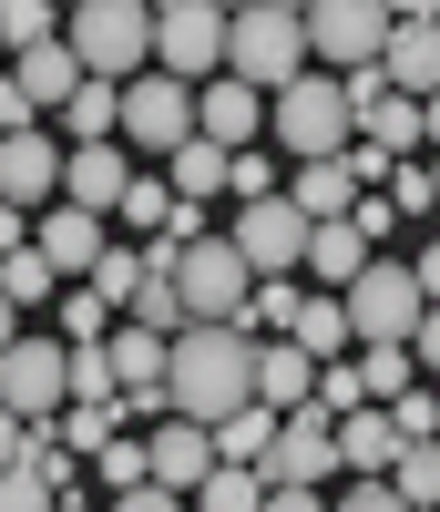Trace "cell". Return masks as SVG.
Segmentation results:
<instances>
[{
	"label": "cell",
	"mask_w": 440,
	"mask_h": 512,
	"mask_svg": "<svg viewBox=\"0 0 440 512\" xmlns=\"http://www.w3.org/2000/svg\"><path fill=\"white\" fill-rule=\"evenodd\" d=\"M256 400V338L246 328H174L164 338V410L215 431L226 410Z\"/></svg>",
	"instance_id": "cell-1"
},
{
	"label": "cell",
	"mask_w": 440,
	"mask_h": 512,
	"mask_svg": "<svg viewBox=\"0 0 440 512\" xmlns=\"http://www.w3.org/2000/svg\"><path fill=\"white\" fill-rule=\"evenodd\" d=\"M62 52H72L82 82H113L123 93L154 62V11L144 0H82V11H62Z\"/></svg>",
	"instance_id": "cell-2"
},
{
	"label": "cell",
	"mask_w": 440,
	"mask_h": 512,
	"mask_svg": "<svg viewBox=\"0 0 440 512\" xmlns=\"http://www.w3.org/2000/svg\"><path fill=\"white\" fill-rule=\"evenodd\" d=\"M297 72H307V41H297L287 0H246V11H226V82H246V93L267 103V93H287Z\"/></svg>",
	"instance_id": "cell-3"
},
{
	"label": "cell",
	"mask_w": 440,
	"mask_h": 512,
	"mask_svg": "<svg viewBox=\"0 0 440 512\" xmlns=\"http://www.w3.org/2000/svg\"><path fill=\"white\" fill-rule=\"evenodd\" d=\"M338 318H348V349H410V328L430 318V297H420V277L400 267V256H369V267L338 287Z\"/></svg>",
	"instance_id": "cell-4"
},
{
	"label": "cell",
	"mask_w": 440,
	"mask_h": 512,
	"mask_svg": "<svg viewBox=\"0 0 440 512\" xmlns=\"http://www.w3.org/2000/svg\"><path fill=\"white\" fill-rule=\"evenodd\" d=\"M267 144H277V154H297V164L348 154V93H338L328 72H297L287 93H267Z\"/></svg>",
	"instance_id": "cell-5"
},
{
	"label": "cell",
	"mask_w": 440,
	"mask_h": 512,
	"mask_svg": "<svg viewBox=\"0 0 440 512\" xmlns=\"http://www.w3.org/2000/svg\"><path fill=\"white\" fill-rule=\"evenodd\" d=\"M113 144L144 154V175H154L174 144H195V93H185V82H164V72H134V82L113 93Z\"/></svg>",
	"instance_id": "cell-6"
},
{
	"label": "cell",
	"mask_w": 440,
	"mask_h": 512,
	"mask_svg": "<svg viewBox=\"0 0 440 512\" xmlns=\"http://www.w3.org/2000/svg\"><path fill=\"white\" fill-rule=\"evenodd\" d=\"M246 297H256V277L236 267L226 236L174 246V308H185V328H246Z\"/></svg>",
	"instance_id": "cell-7"
},
{
	"label": "cell",
	"mask_w": 440,
	"mask_h": 512,
	"mask_svg": "<svg viewBox=\"0 0 440 512\" xmlns=\"http://www.w3.org/2000/svg\"><path fill=\"white\" fill-rule=\"evenodd\" d=\"M297 41H307V72L348 82V72H369V62H379L389 11H379V0H307V11H297Z\"/></svg>",
	"instance_id": "cell-8"
},
{
	"label": "cell",
	"mask_w": 440,
	"mask_h": 512,
	"mask_svg": "<svg viewBox=\"0 0 440 512\" xmlns=\"http://www.w3.org/2000/svg\"><path fill=\"white\" fill-rule=\"evenodd\" d=\"M144 72H164V82H215L226 72V11H215V0H164L154 11V62Z\"/></svg>",
	"instance_id": "cell-9"
},
{
	"label": "cell",
	"mask_w": 440,
	"mask_h": 512,
	"mask_svg": "<svg viewBox=\"0 0 440 512\" xmlns=\"http://www.w3.org/2000/svg\"><path fill=\"white\" fill-rule=\"evenodd\" d=\"M62 369H72V349H62V338H31V328H21L11 349H0V410L41 431V420L62 410Z\"/></svg>",
	"instance_id": "cell-10"
},
{
	"label": "cell",
	"mask_w": 440,
	"mask_h": 512,
	"mask_svg": "<svg viewBox=\"0 0 440 512\" xmlns=\"http://www.w3.org/2000/svg\"><path fill=\"white\" fill-rule=\"evenodd\" d=\"M328 472H338V451H328V420L318 410H287L267 431V451H256V482H267V492H318Z\"/></svg>",
	"instance_id": "cell-11"
},
{
	"label": "cell",
	"mask_w": 440,
	"mask_h": 512,
	"mask_svg": "<svg viewBox=\"0 0 440 512\" xmlns=\"http://www.w3.org/2000/svg\"><path fill=\"white\" fill-rule=\"evenodd\" d=\"M226 246H236V267H246V277H297V246H307V226L287 216L277 195H256V205H236Z\"/></svg>",
	"instance_id": "cell-12"
},
{
	"label": "cell",
	"mask_w": 440,
	"mask_h": 512,
	"mask_svg": "<svg viewBox=\"0 0 440 512\" xmlns=\"http://www.w3.org/2000/svg\"><path fill=\"white\" fill-rule=\"evenodd\" d=\"M379 82H389L400 103H430V82H440V21H430V11H389Z\"/></svg>",
	"instance_id": "cell-13"
},
{
	"label": "cell",
	"mask_w": 440,
	"mask_h": 512,
	"mask_svg": "<svg viewBox=\"0 0 440 512\" xmlns=\"http://www.w3.org/2000/svg\"><path fill=\"white\" fill-rule=\"evenodd\" d=\"M62 195V144L41 134H0V205H11V216H41V205Z\"/></svg>",
	"instance_id": "cell-14"
},
{
	"label": "cell",
	"mask_w": 440,
	"mask_h": 512,
	"mask_svg": "<svg viewBox=\"0 0 440 512\" xmlns=\"http://www.w3.org/2000/svg\"><path fill=\"white\" fill-rule=\"evenodd\" d=\"M195 144H215V154H256V144H267V103H256L246 82L215 72L205 93H195Z\"/></svg>",
	"instance_id": "cell-15"
},
{
	"label": "cell",
	"mask_w": 440,
	"mask_h": 512,
	"mask_svg": "<svg viewBox=\"0 0 440 512\" xmlns=\"http://www.w3.org/2000/svg\"><path fill=\"white\" fill-rule=\"evenodd\" d=\"M103 246H113L103 216H82V205H41V216H31V256H41L62 287H72V277H93V256H103Z\"/></svg>",
	"instance_id": "cell-16"
},
{
	"label": "cell",
	"mask_w": 440,
	"mask_h": 512,
	"mask_svg": "<svg viewBox=\"0 0 440 512\" xmlns=\"http://www.w3.org/2000/svg\"><path fill=\"white\" fill-rule=\"evenodd\" d=\"M123 185H134V154H123V144H72V154H62V195H52V205L113 216V205H123Z\"/></svg>",
	"instance_id": "cell-17"
},
{
	"label": "cell",
	"mask_w": 440,
	"mask_h": 512,
	"mask_svg": "<svg viewBox=\"0 0 440 512\" xmlns=\"http://www.w3.org/2000/svg\"><path fill=\"white\" fill-rule=\"evenodd\" d=\"M205 472H215V441L195 431V420H174V410H164V420H154V441H144V482H154V492H195Z\"/></svg>",
	"instance_id": "cell-18"
},
{
	"label": "cell",
	"mask_w": 440,
	"mask_h": 512,
	"mask_svg": "<svg viewBox=\"0 0 440 512\" xmlns=\"http://www.w3.org/2000/svg\"><path fill=\"white\" fill-rule=\"evenodd\" d=\"M277 205H287V216H297V226H338V216H348V205H359V185H348V164L328 154V164H297V175L277 185Z\"/></svg>",
	"instance_id": "cell-19"
},
{
	"label": "cell",
	"mask_w": 440,
	"mask_h": 512,
	"mask_svg": "<svg viewBox=\"0 0 440 512\" xmlns=\"http://www.w3.org/2000/svg\"><path fill=\"white\" fill-rule=\"evenodd\" d=\"M328 451H338V472L379 482L389 451H400V431H389V410H348V420H328Z\"/></svg>",
	"instance_id": "cell-20"
},
{
	"label": "cell",
	"mask_w": 440,
	"mask_h": 512,
	"mask_svg": "<svg viewBox=\"0 0 440 512\" xmlns=\"http://www.w3.org/2000/svg\"><path fill=\"white\" fill-rule=\"evenodd\" d=\"M72 82H82V72H72L62 41H41V52H21V62H11V93L31 103V123H41V113H62V103H72Z\"/></svg>",
	"instance_id": "cell-21"
},
{
	"label": "cell",
	"mask_w": 440,
	"mask_h": 512,
	"mask_svg": "<svg viewBox=\"0 0 440 512\" xmlns=\"http://www.w3.org/2000/svg\"><path fill=\"white\" fill-rule=\"evenodd\" d=\"M307 379H318V369H307L297 349H287V338H256V410H307Z\"/></svg>",
	"instance_id": "cell-22"
},
{
	"label": "cell",
	"mask_w": 440,
	"mask_h": 512,
	"mask_svg": "<svg viewBox=\"0 0 440 512\" xmlns=\"http://www.w3.org/2000/svg\"><path fill=\"white\" fill-rule=\"evenodd\" d=\"M164 195L205 216V205L226 195V154H215V144H174V154H164Z\"/></svg>",
	"instance_id": "cell-23"
},
{
	"label": "cell",
	"mask_w": 440,
	"mask_h": 512,
	"mask_svg": "<svg viewBox=\"0 0 440 512\" xmlns=\"http://www.w3.org/2000/svg\"><path fill=\"white\" fill-rule=\"evenodd\" d=\"M287 349H297L307 369H328V359L348 349V318H338V297H297V318H287Z\"/></svg>",
	"instance_id": "cell-24"
},
{
	"label": "cell",
	"mask_w": 440,
	"mask_h": 512,
	"mask_svg": "<svg viewBox=\"0 0 440 512\" xmlns=\"http://www.w3.org/2000/svg\"><path fill=\"white\" fill-rule=\"evenodd\" d=\"M297 267L318 277V287H348V277L369 267V246L348 236V216H338V226H307V246H297Z\"/></svg>",
	"instance_id": "cell-25"
},
{
	"label": "cell",
	"mask_w": 440,
	"mask_h": 512,
	"mask_svg": "<svg viewBox=\"0 0 440 512\" xmlns=\"http://www.w3.org/2000/svg\"><path fill=\"white\" fill-rule=\"evenodd\" d=\"M103 369H113V390H164V338L113 328V338H103Z\"/></svg>",
	"instance_id": "cell-26"
},
{
	"label": "cell",
	"mask_w": 440,
	"mask_h": 512,
	"mask_svg": "<svg viewBox=\"0 0 440 512\" xmlns=\"http://www.w3.org/2000/svg\"><path fill=\"white\" fill-rule=\"evenodd\" d=\"M379 482L400 492L410 512H430V502H440V451H430V441H400V451H389V472H379Z\"/></svg>",
	"instance_id": "cell-27"
},
{
	"label": "cell",
	"mask_w": 440,
	"mask_h": 512,
	"mask_svg": "<svg viewBox=\"0 0 440 512\" xmlns=\"http://www.w3.org/2000/svg\"><path fill=\"white\" fill-rule=\"evenodd\" d=\"M52 297H62V277L41 267L31 246H21V256H0V308H11V318H31V308H52Z\"/></svg>",
	"instance_id": "cell-28"
},
{
	"label": "cell",
	"mask_w": 440,
	"mask_h": 512,
	"mask_svg": "<svg viewBox=\"0 0 440 512\" xmlns=\"http://www.w3.org/2000/svg\"><path fill=\"white\" fill-rule=\"evenodd\" d=\"M256 502H267V482H256V472H236V461H215V472L185 492V512H256Z\"/></svg>",
	"instance_id": "cell-29"
},
{
	"label": "cell",
	"mask_w": 440,
	"mask_h": 512,
	"mask_svg": "<svg viewBox=\"0 0 440 512\" xmlns=\"http://www.w3.org/2000/svg\"><path fill=\"white\" fill-rule=\"evenodd\" d=\"M52 308H62V349H103V338H113V308H103L93 287H62Z\"/></svg>",
	"instance_id": "cell-30"
},
{
	"label": "cell",
	"mask_w": 440,
	"mask_h": 512,
	"mask_svg": "<svg viewBox=\"0 0 440 512\" xmlns=\"http://www.w3.org/2000/svg\"><path fill=\"white\" fill-rule=\"evenodd\" d=\"M297 277H256V297H246V338H287V318H297Z\"/></svg>",
	"instance_id": "cell-31"
},
{
	"label": "cell",
	"mask_w": 440,
	"mask_h": 512,
	"mask_svg": "<svg viewBox=\"0 0 440 512\" xmlns=\"http://www.w3.org/2000/svg\"><path fill=\"white\" fill-rule=\"evenodd\" d=\"M0 41H11V52H41V41H62V11L52 0H0Z\"/></svg>",
	"instance_id": "cell-32"
},
{
	"label": "cell",
	"mask_w": 440,
	"mask_h": 512,
	"mask_svg": "<svg viewBox=\"0 0 440 512\" xmlns=\"http://www.w3.org/2000/svg\"><path fill=\"white\" fill-rule=\"evenodd\" d=\"M62 123H72V144H113V82H72Z\"/></svg>",
	"instance_id": "cell-33"
},
{
	"label": "cell",
	"mask_w": 440,
	"mask_h": 512,
	"mask_svg": "<svg viewBox=\"0 0 440 512\" xmlns=\"http://www.w3.org/2000/svg\"><path fill=\"white\" fill-rule=\"evenodd\" d=\"M379 195H389V216H430V195H440V185H430V154L389 164V185H379Z\"/></svg>",
	"instance_id": "cell-34"
},
{
	"label": "cell",
	"mask_w": 440,
	"mask_h": 512,
	"mask_svg": "<svg viewBox=\"0 0 440 512\" xmlns=\"http://www.w3.org/2000/svg\"><path fill=\"white\" fill-rule=\"evenodd\" d=\"M134 277H144V267H134V246H103V256H93V277H82V287H93L103 308H123V297H134Z\"/></svg>",
	"instance_id": "cell-35"
},
{
	"label": "cell",
	"mask_w": 440,
	"mask_h": 512,
	"mask_svg": "<svg viewBox=\"0 0 440 512\" xmlns=\"http://www.w3.org/2000/svg\"><path fill=\"white\" fill-rule=\"evenodd\" d=\"M164 205H174V195H164V175H144V164H134V185H123V205H113V216L154 236V226H164Z\"/></svg>",
	"instance_id": "cell-36"
},
{
	"label": "cell",
	"mask_w": 440,
	"mask_h": 512,
	"mask_svg": "<svg viewBox=\"0 0 440 512\" xmlns=\"http://www.w3.org/2000/svg\"><path fill=\"white\" fill-rule=\"evenodd\" d=\"M389 431H400V441H430V431H440V400L420 390V379H410L400 400H389Z\"/></svg>",
	"instance_id": "cell-37"
},
{
	"label": "cell",
	"mask_w": 440,
	"mask_h": 512,
	"mask_svg": "<svg viewBox=\"0 0 440 512\" xmlns=\"http://www.w3.org/2000/svg\"><path fill=\"white\" fill-rule=\"evenodd\" d=\"M113 431H123L113 410H62V451H72V461H82V451H103Z\"/></svg>",
	"instance_id": "cell-38"
},
{
	"label": "cell",
	"mask_w": 440,
	"mask_h": 512,
	"mask_svg": "<svg viewBox=\"0 0 440 512\" xmlns=\"http://www.w3.org/2000/svg\"><path fill=\"white\" fill-rule=\"evenodd\" d=\"M93 461H103V482H113V492H134V482H144V441H134V431H113Z\"/></svg>",
	"instance_id": "cell-39"
},
{
	"label": "cell",
	"mask_w": 440,
	"mask_h": 512,
	"mask_svg": "<svg viewBox=\"0 0 440 512\" xmlns=\"http://www.w3.org/2000/svg\"><path fill=\"white\" fill-rule=\"evenodd\" d=\"M328 512H410V502H400V492H389V482H359V492H338Z\"/></svg>",
	"instance_id": "cell-40"
},
{
	"label": "cell",
	"mask_w": 440,
	"mask_h": 512,
	"mask_svg": "<svg viewBox=\"0 0 440 512\" xmlns=\"http://www.w3.org/2000/svg\"><path fill=\"white\" fill-rule=\"evenodd\" d=\"M113 512H185V492H154V482H134V492H113Z\"/></svg>",
	"instance_id": "cell-41"
},
{
	"label": "cell",
	"mask_w": 440,
	"mask_h": 512,
	"mask_svg": "<svg viewBox=\"0 0 440 512\" xmlns=\"http://www.w3.org/2000/svg\"><path fill=\"white\" fill-rule=\"evenodd\" d=\"M0 134H31V103L11 93V72H0Z\"/></svg>",
	"instance_id": "cell-42"
},
{
	"label": "cell",
	"mask_w": 440,
	"mask_h": 512,
	"mask_svg": "<svg viewBox=\"0 0 440 512\" xmlns=\"http://www.w3.org/2000/svg\"><path fill=\"white\" fill-rule=\"evenodd\" d=\"M21 451H31V420H11V410H0V472H11Z\"/></svg>",
	"instance_id": "cell-43"
},
{
	"label": "cell",
	"mask_w": 440,
	"mask_h": 512,
	"mask_svg": "<svg viewBox=\"0 0 440 512\" xmlns=\"http://www.w3.org/2000/svg\"><path fill=\"white\" fill-rule=\"evenodd\" d=\"M256 512H328V502H318V492H267Z\"/></svg>",
	"instance_id": "cell-44"
},
{
	"label": "cell",
	"mask_w": 440,
	"mask_h": 512,
	"mask_svg": "<svg viewBox=\"0 0 440 512\" xmlns=\"http://www.w3.org/2000/svg\"><path fill=\"white\" fill-rule=\"evenodd\" d=\"M11 338H21V318H11V308H0V349H11Z\"/></svg>",
	"instance_id": "cell-45"
},
{
	"label": "cell",
	"mask_w": 440,
	"mask_h": 512,
	"mask_svg": "<svg viewBox=\"0 0 440 512\" xmlns=\"http://www.w3.org/2000/svg\"><path fill=\"white\" fill-rule=\"evenodd\" d=\"M52 512H93V502H82V492H62V502H52Z\"/></svg>",
	"instance_id": "cell-46"
}]
</instances>
